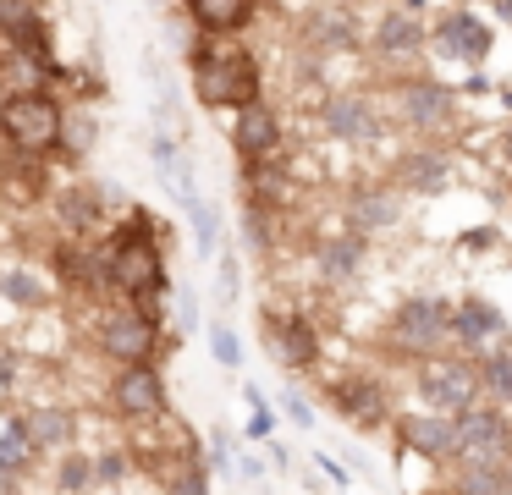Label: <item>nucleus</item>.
<instances>
[{"instance_id":"obj_34","label":"nucleus","mask_w":512,"mask_h":495,"mask_svg":"<svg viewBox=\"0 0 512 495\" xmlns=\"http://www.w3.org/2000/svg\"><path fill=\"white\" fill-rule=\"evenodd\" d=\"M248 407H254V418H248V435L254 440H265L270 429H276V413H270V402H265V391H259V385H248Z\"/></svg>"},{"instance_id":"obj_16","label":"nucleus","mask_w":512,"mask_h":495,"mask_svg":"<svg viewBox=\"0 0 512 495\" xmlns=\"http://www.w3.org/2000/svg\"><path fill=\"white\" fill-rule=\"evenodd\" d=\"M342 231H358V237H380L402 220V193L397 187H353L342 204Z\"/></svg>"},{"instance_id":"obj_9","label":"nucleus","mask_w":512,"mask_h":495,"mask_svg":"<svg viewBox=\"0 0 512 495\" xmlns=\"http://www.w3.org/2000/svg\"><path fill=\"white\" fill-rule=\"evenodd\" d=\"M397 116L408 121L419 138H435L457 121V94L435 77H402L397 83Z\"/></svg>"},{"instance_id":"obj_27","label":"nucleus","mask_w":512,"mask_h":495,"mask_svg":"<svg viewBox=\"0 0 512 495\" xmlns=\"http://www.w3.org/2000/svg\"><path fill=\"white\" fill-rule=\"evenodd\" d=\"M182 209H188V220H193V248H199L204 259H210V253L221 248V215H215V204L199 193V198H188Z\"/></svg>"},{"instance_id":"obj_28","label":"nucleus","mask_w":512,"mask_h":495,"mask_svg":"<svg viewBox=\"0 0 512 495\" xmlns=\"http://www.w3.org/2000/svg\"><path fill=\"white\" fill-rule=\"evenodd\" d=\"M94 138H100V121H94L89 110H72V105H67V116H61V149H67V154H89ZM61 149H56V154H61Z\"/></svg>"},{"instance_id":"obj_22","label":"nucleus","mask_w":512,"mask_h":495,"mask_svg":"<svg viewBox=\"0 0 512 495\" xmlns=\"http://www.w3.org/2000/svg\"><path fill=\"white\" fill-rule=\"evenodd\" d=\"M23 429H28V440H34V451H67L72 413H67V407H56V402H39V407H28V413H23Z\"/></svg>"},{"instance_id":"obj_32","label":"nucleus","mask_w":512,"mask_h":495,"mask_svg":"<svg viewBox=\"0 0 512 495\" xmlns=\"http://www.w3.org/2000/svg\"><path fill=\"white\" fill-rule=\"evenodd\" d=\"M171 495H210V479H204V462L199 457H182L177 479H171Z\"/></svg>"},{"instance_id":"obj_24","label":"nucleus","mask_w":512,"mask_h":495,"mask_svg":"<svg viewBox=\"0 0 512 495\" xmlns=\"http://www.w3.org/2000/svg\"><path fill=\"white\" fill-rule=\"evenodd\" d=\"M474 363H479V396L512 407V347H496V352H485V358H474Z\"/></svg>"},{"instance_id":"obj_12","label":"nucleus","mask_w":512,"mask_h":495,"mask_svg":"<svg viewBox=\"0 0 512 495\" xmlns=\"http://www.w3.org/2000/svg\"><path fill=\"white\" fill-rule=\"evenodd\" d=\"M265 347L281 369H314L320 363V336H314V319L303 314H265Z\"/></svg>"},{"instance_id":"obj_1","label":"nucleus","mask_w":512,"mask_h":495,"mask_svg":"<svg viewBox=\"0 0 512 495\" xmlns=\"http://www.w3.org/2000/svg\"><path fill=\"white\" fill-rule=\"evenodd\" d=\"M155 231L160 226L149 209L127 204V220L105 242V286H116L127 303H160V292H166V259H160Z\"/></svg>"},{"instance_id":"obj_7","label":"nucleus","mask_w":512,"mask_h":495,"mask_svg":"<svg viewBox=\"0 0 512 495\" xmlns=\"http://www.w3.org/2000/svg\"><path fill=\"white\" fill-rule=\"evenodd\" d=\"M457 462H512V418L501 407H468L452 418Z\"/></svg>"},{"instance_id":"obj_3","label":"nucleus","mask_w":512,"mask_h":495,"mask_svg":"<svg viewBox=\"0 0 512 495\" xmlns=\"http://www.w3.org/2000/svg\"><path fill=\"white\" fill-rule=\"evenodd\" d=\"M61 105L50 88H12L0 94V138L12 154H28V160H45V154L61 149Z\"/></svg>"},{"instance_id":"obj_33","label":"nucleus","mask_w":512,"mask_h":495,"mask_svg":"<svg viewBox=\"0 0 512 495\" xmlns=\"http://www.w3.org/2000/svg\"><path fill=\"white\" fill-rule=\"evenodd\" d=\"M237 292H243V264H237V253H221V275H215V297H221L226 308L237 303Z\"/></svg>"},{"instance_id":"obj_11","label":"nucleus","mask_w":512,"mask_h":495,"mask_svg":"<svg viewBox=\"0 0 512 495\" xmlns=\"http://www.w3.org/2000/svg\"><path fill=\"white\" fill-rule=\"evenodd\" d=\"M452 341L468 358H485L507 341V314L490 297H463V303H452Z\"/></svg>"},{"instance_id":"obj_21","label":"nucleus","mask_w":512,"mask_h":495,"mask_svg":"<svg viewBox=\"0 0 512 495\" xmlns=\"http://www.w3.org/2000/svg\"><path fill=\"white\" fill-rule=\"evenodd\" d=\"M182 11L204 39H237L259 17V0H182Z\"/></svg>"},{"instance_id":"obj_25","label":"nucleus","mask_w":512,"mask_h":495,"mask_svg":"<svg viewBox=\"0 0 512 495\" xmlns=\"http://www.w3.org/2000/svg\"><path fill=\"white\" fill-rule=\"evenodd\" d=\"M34 457H39V451H34V440H28L23 418L0 413V473H23Z\"/></svg>"},{"instance_id":"obj_26","label":"nucleus","mask_w":512,"mask_h":495,"mask_svg":"<svg viewBox=\"0 0 512 495\" xmlns=\"http://www.w3.org/2000/svg\"><path fill=\"white\" fill-rule=\"evenodd\" d=\"M358 39V28H353V17H347V11H314L309 17V44L314 50H347V44Z\"/></svg>"},{"instance_id":"obj_29","label":"nucleus","mask_w":512,"mask_h":495,"mask_svg":"<svg viewBox=\"0 0 512 495\" xmlns=\"http://www.w3.org/2000/svg\"><path fill=\"white\" fill-rule=\"evenodd\" d=\"M0 292L12 297V303H23V308H45L50 303V286H39L28 270H6L0 275Z\"/></svg>"},{"instance_id":"obj_40","label":"nucleus","mask_w":512,"mask_h":495,"mask_svg":"<svg viewBox=\"0 0 512 495\" xmlns=\"http://www.w3.org/2000/svg\"><path fill=\"white\" fill-rule=\"evenodd\" d=\"M507 160H512V132H507Z\"/></svg>"},{"instance_id":"obj_2","label":"nucleus","mask_w":512,"mask_h":495,"mask_svg":"<svg viewBox=\"0 0 512 495\" xmlns=\"http://www.w3.org/2000/svg\"><path fill=\"white\" fill-rule=\"evenodd\" d=\"M188 66H193V99L204 110H243L254 105L259 94V61L248 44H232V39H193L188 44Z\"/></svg>"},{"instance_id":"obj_15","label":"nucleus","mask_w":512,"mask_h":495,"mask_svg":"<svg viewBox=\"0 0 512 495\" xmlns=\"http://www.w3.org/2000/svg\"><path fill=\"white\" fill-rule=\"evenodd\" d=\"M369 44H375L380 61H419V50L430 44V28L419 22V11H413V6H391V11H380Z\"/></svg>"},{"instance_id":"obj_20","label":"nucleus","mask_w":512,"mask_h":495,"mask_svg":"<svg viewBox=\"0 0 512 495\" xmlns=\"http://www.w3.org/2000/svg\"><path fill=\"white\" fill-rule=\"evenodd\" d=\"M397 440L408 451H419L424 462H457V440H452V418L446 413H402Z\"/></svg>"},{"instance_id":"obj_17","label":"nucleus","mask_w":512,"mask_h":495,"mask_svg":"<svg viewBox=\"0 0 512 495\" xmlns=\"http://www.w3.org/2000/svg\"><path fill=\"white\" fill-rule=\"evenodd\" d=\"M331 402H336V413H342L347 424H358V429L386 424V413H391L386 385L369 380V374H347V380H336V385H331Z\"/></svg>"},{"instance_id":"obj_35","label":"nucleus","mask_w":512,"mask_h":495,"mask_svg":"<svg viewBox=\"0 0 512 495\" xmlns=\"http://www.w3.org/2000/svg\"><path fill=\"white\" fill-rule=\"evenodd\" d=\"M281 407H287V418L298 429H314V407H309V396H303V391H287V396H281Z\"/></svg>"},{"instance_id":"obj_5","label":"nucleus","mask_w":512,"mask_h":495,"mask_svg":"<svg viewBox=\"0 0 512 495\" xmlns=\"http://www.w3.org/2000/svg\"><path fill=\"white\" fill-rule=\"evenodd\" d=\"M386 341L402 358H435V352L452 341V303H446V297H430V292L397 303V314H391V325H386Z\"/></svg>"},{"instance_id":"obj_39","label":"nucleus","mask_w":512,"mask_h":495,"mask_svg":"<svg viewBox=\"0 0 512 495\" xmlns=\"http://www.w3.org/2000/svg\"><path fill=\"white\" fill-rule=\"evenodd\" d=\"M496 11H501V17H507V22H512V0H496Z\"/></svg>"},{"instance_id":"obj_38","label":"nucleus","mask_w":512,"mask_h":495,"mask_svg":"<svg viewBox=\"0 0 512 495\" xmlns=\"http://www.w3.org/2000/svg\"><path fill=\"white\" fill-rule=\"evenodd\" d=\"M314 462H320V468H325V473H331V479H336V484H347V468H342V462H331V457H325V451H320V457H314Z\"/></svg>"},{"instance_id":"obj_30","label":"nucleus","mask_w":512,"mask_h":495,"mask_svg":"<svg viewBox=\"0 0 512 495\" xmlns=\"http://www.w3.org/2000/svg\"><path fill=\"white\" fill-rule=\"evenodd\" d=\"M210 352H215L221 369H237V363H243V341H237V330L226 325V319H215V325H210Z\"/></svg>"},{"instance_id":"obj_14","label":"nucleus","mask_w":512,"mask_h":495,"mask_svg":"<svg viewBox=\"0 0 512 495\" xmlns=\"http://www.w3.org/2000/svg\"><path fill=\"white\" fill-rule=\"evenodd\" d=\"M232 149H237V160H243V165L281 154V116L265 105V99L232 110Z\"/></svg>"},{"instance_id":"obj_19","label":"nucleus","mask_w":512,"mask_h":495,"mask_svg":"<svg viewBox=\"0 0 512 495\" xmlns=\"http://www.w3.org/2000/svg\"><path fill=\"white\" fill-rule=\"evenodd\" d=\"M446 182H452V160L435 143H419V149L397 154V165H391V187L397 193H441Z\"/></svg>"},{"instance_id":"obj_4","label":"nucleus","mask_w":512,"mask_h":495,"mask_svg":"<svg viewBox=\"0 0 512 495\" xmlns=\"http://www.w3.org/2000/svg\"><path fill=\"white\" fill-rule=\"evenodd\" d=\"M413 391H419L424 413H468V407H479V363L474 358H419V369H413Z\"/></svg>"},{"instance_id":"obj_18","label":"nucleus","mask_w":512,"mask_h":495,"mask_svg":"<svg viewBox=\"0 0 512 495\" xmlns=\"http://www.w3.org/2000/svg\"><path fill=\"white\" fill-rule=\"evenodd\" d=\"M364 259H369V237H358V231H331L314 248V270H320L325 286H353L364 275Z\"/></svg>"},{"instance_id":"obj_8","label":"nucleus","mask_w":512,"mask_h":495,"mask_svg":"<svg viewBox=\"0 0 512 495\" xmlns=\"http://www.w3.org/2000/svg\"><path fill=\"white\" fill-rule=\"evenodd\" d=\"M320 127L331 143H347V149H364V143H375L380 132H386V116H380V105L369 94H325L320 99Z\"/></svg>"},{"instance_id":"obj_31","label":"nucleus","mask_w":512,"mask_h":495,"mask_svg":"<svg viewBox=\"0 0 512 495\" xmlns=\"http://www.w3.org/2000/svg\"><path fill=\"white\" fill-rule=\"evenodd\" d=\"M56 484H61V490H67V495H83V490H89V484H94V457H78V451H72V457L61 462Z\"/></svg>"},{"instance_id":"obj_36","label":"nucleus","mask_w":512,"mask_h":495,"mask_svg":"<svg viewBox=\"0 0 512 495\" xmlns=\"http://www.w3.org/2000/svg\"><path fill=\"white\" fill-rule=\"evenodd\" d=\"M210 451H215V468H232V435H226V429H215Z\"/></svg>"},{"instance_id":"obj_41","label":"nucleus","mask_w":512,"mask_h":495,"mask_svg":"<svg viewBox=\"0 0 512 495\" xmlns=\"http://www.w3.org/2000/svg\"><path fill=\"white\" fill-rule=\"evenodd\" d=\"M457 6H474V0H457Z\"/></svg>"},{"instance_id":"obj_37","label":"nucleus","mask_w":512,"mask_h":495,"mask_svg":"<svg viewBox=\"0 0 512 495\" xmlns=\"http://www.w3.org/2000/svg\"><path fill=\"white\" fill-rule=\"evenodd\" d=\"M182 325H199V297H193V292H182Z\"/></svg>"},{"instance_id":"obj_23","label":"nucleus","mask_w":512,"mask_h":495,"mask_svg":"<svg viewBox=\"0 0 512 495\" xmlns=\"http://www.w3.org/2000/svg\"><path fill=\"white\" fill-rule=\"evenodd\" d=\"M452 495H512V462H452Z\"/></svg>"},{"instance_id":"obj_6","label":"nucleus","mask_w":512,"mask_h":495,"mask_svg":"<svg viewBox=\"0 0 512 495\" xmlns=\"http://www.w3.org/2000/svg\"><path fill=\"white\" fill-rule=\"evenodd\" d=\"M94 341H100V352L111 363H155V347H160V303L105 308Z\"/></svg>"},{"instance_id":"obj_10","label":"nucleus","mask_w":512,"mask_h":495,"mask_svg":"<svg viewBox=\"0 0 512 495\" xmlns=\"http://www.w3.org/2000/svg\"><path fill=\"white\" fill-rule=\"evenodd\" d=\"M111 407L122 418H160L166 413V374L155 363H122L111 380Z\"/></svg>"},{"instance_id":"obj_13","label":"nucleus","mask_w":512,"mask_h":495,"mask_svg":"<svg viewBox=\"0 0 512 495\" xmlns=\"http://www.w3.org/2000/svg\"><path fill=\"white\" fill-rule=\"evenodd\" d=\"M430 44L446 55V61H463V66H479L490 55V28L479 22V11H468V6H457V11H446L441 22L430 28Z\"/></svg>"}]
</instances>
